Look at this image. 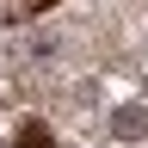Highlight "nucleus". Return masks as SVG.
I'll list each match as a JSON object with an SVG mask.
<instances>
[{"label":"nucleus","mask_w":148,"mask_h":148,"mask_svg":"<svg viewBox=\"0 0 148 148\" xmlns=\"http://www.w3.org/2000/svg\"><path fill=\"white\" fill-rule=\"evenodd\" d=\"M111 136H117V142L148 136V111H136V105H130V111H111Z\"/></svg>","instance_id":"1"},{"label":"nucleus","mask_w":148,"mask_h":148,"mask_svg":"<svg viewBox=\"0 0 148 148\" xmlns=\"http://www.w3.org/2000/svg\"><path fill=\"white\" fill-rule=\"evenodd\" d=\"M12 148H56V142H49V130H43V123H25Z\"/></svg>","instance_id":"2"},{"label":"nucleus","mask_w":148,"mask_h":148,"mask_svg":"<svg viewBox=\"0 0 148 148\" xmlns=\"http://www.w3.org/2000/svg\"><path fill=\"white\" fill-rule=\"evenodd\" d=\"M37 6H49V0H37Z\"/></svg>","instance_id":"3"}]
</instances>
